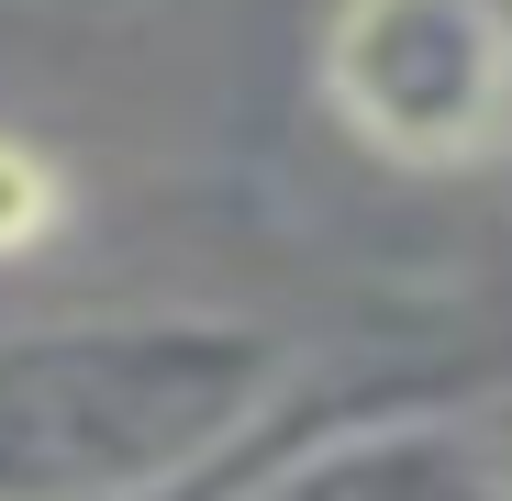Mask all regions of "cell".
I'll return each mask as SVG.
<instances>
[{"instance_id": "1", "label": "cell", "mask_w": 512, "mask_h": 501, "mask_svg": "<svg viewBox=\"0 0 512 501\" xmlns=\"http://www.w3.org/2000/svg\"><path fill=\"white\" fill-rule=\"evenodd\" d=\"M301 346L256 312L123 301L0 334V501H134L234 468L290 412Z\"/></svg>"}, {"instance_id": "2", "label": "cell", "mask_w": 512, "mask_h": 501, "mask_svg": "<svg viewBox=\"0 0 512 501\" xmlns=\"http://www.w3.org/2000/svg\"><path fill=\"white\" fill-rule=\"evenodd\" d=\"M323 112L379 167L468 179L512 156V0H334Z\"/></svg>"}, {"instance_id": "3", "label": "cell", "mask_w": 512, "mask_h": 501, "mask_svg": "<svg viewBox=\"0 0 512 501\" xmlns=\"http://www.w3.org/2000/svg\"><path fill=\"white\" fill-rule=\"evenodd\" d=\"M223 501H512L490 446H479V412L435 401V412H346L323 435H279L245 457V479Z\"/></svg>"}, {"instance_id": "4", "label": "cell", "mask_w": 512, "mask_h": 501, "mask_svg": "<svg viewBox=\"0 0 512 501\" xmlns=\"http://www.w3.org/2000/svg\"><path fill=\"white\" fill-rule=\"evenodd\" d=\"M56 223H67V167H56L34 134H0V268L34 257Z\"/></svg>"}, {"instance_id": "5", "label": "cell", "mask_w": 512, "mask_h": 501, "mask_svg": "<svg viewBox=\"0 0 512 501\" xmlns=\"http://www.w3.org/2000/svg\"><path fill=\"white\" fill-rule=\"evenodd\" d=\"M468 412H479V446H490V468H501V490H512V390H479Z\"/></svg>"}, {"instance_id": "6", "label": "cell", "mask_w": 512, "mask_h": 501, "mask_svg": "<svg viewBox=\"0 0 512 501\" xmlns=\"http://www.w3.org/2000/svg\"><path fill=\"white\" fill-rule=\"evenodd\" d=\"M268 435H279V424H268ZM268 435H256V446H268ZM256 446H245V457H256ZM245 457H234V468H212V479H179V490H134V501H223V490L245 479Z\"/></svg>"}]
</instances>
